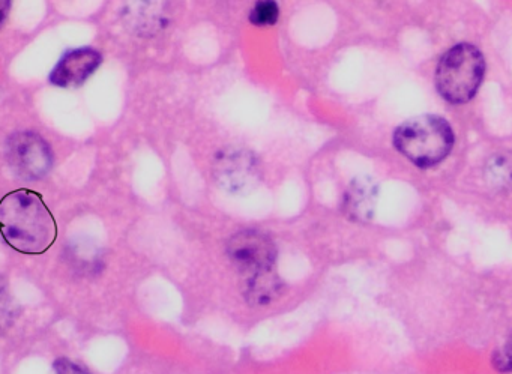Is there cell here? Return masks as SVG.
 Masks as SVG:
<instances>
[{
	"label": "cell",
	"instance_id": "cell-10",
	"mask_svg": "<svg viewBox=\"0 0 512 374\" xmlns=\"http://www.w3.org/2000/svg\"><path fill=\"white\" fill-rule=\"evenodd\" d=\"M280 17V8L275 2L266 0V2H257L250 13V22L256 26H272L278 22Z\"/></svg>",
	"mask_w": 512,
	"mask_h": 374
},
{
	"label": "cell",
	"instance_id": "cell-5",
	"mask_svg": "<svg viewBox=\"0 0 512 374\" xmlns=\"http://www.w3.org/2000/svg\"><path fill=\"white\" fill-rule=\"evenodd\" d=\"M11 170L25 181H37L52 167V151L38 134L16 133L7 140L5 149Z\"/></svg>",
	"mask_w": 512,
	"mask_h": 374
},
{
	"label": "cell",
	"instance_id": "cell-2",
	"mask_svg": "<svg viewBox=\"0 0 512 374\" xmlns=\"http://www.w3.org/2000/svg\"><path fill=\"white\" fill-rule=\"evenodd\" d=\"M394 145L416 166L433 167L448 157L454 146V133L439 116H418L397 128Z\"/></svg>",
	"mask_w": 512,
	"mask_h": 374
},
{
	"label": "cell",
	"instance_id": "cell-6",
	"mask_svg": "<svg viewBox=\"0 0 512 374\" xmlns=\"http://www.w3.org/2000/svg\"><path fill=\"white\" fill-rule=\"evenodd\" d=\"M212 175L223 190L233 194L253 191L260 181L256 157L244 149L229 148L215 155Z\"/></svg>",
	"mask_w": 512,
	"mask_h": 374
},
{
	"label": "cell",
	"instance_id": "cell-4",
	"mask_svg": "<svg viewBox=\"0 0 512 374\" xmlns=\"http://www.w3.org/2000/svg\"><path fill=\"white\" fill-rule=\"evenodd\" d=\"M227 253L233 265L247 280L274 271L277 260L274 241L259 230L236 233L227 245Z\"/></svg>",
	"mask_w": 512,
	"mask_h": 374
},
{
	"label": "cell",
	"instance_id": "cell-8",
	"mask_svg": "<svg viewBox=\"0 0 512 374\" xmlns=\"http://www.w3.org/2000/svg\"><path fill=\"white\" fill-rule=\"evenodd\" d=\"M283 289L280 277L275 271L250 278L245 284V298L253 305H265L274 301Z\"/></svg>",
	"mask_w": 512,
	"mask_h": 374
},
{
	"label": "cell",
	"instance_id": "cell-12",
	"mask_svg": "<svg viewBox=\"0 0 512 374\" xmlns=\"http://www.w3.org/2000/svg\"><path fill=\"white\" fill-rule=\"evenodd\" d=\"M494 364H496L497 370H512V340L500 352H497Z\"/></svg>",
	"mask_w": 512,
	"mask_h": 374
},
{
	"label": "cell",
	"instance_id": "cell-9",
	"mask_svg": "<svg viewBox=\"0 0 512 374\" xmlns=\"http://www.w3.org/2000/svg\"><path fill=\"white\" fill-rule=\"evenodd\" d=\"M374 191L370 182H353L344 200L347 215L355 220H367L373 212Z\"/></svg>",
	"mask_w": 512,
	"mask_h": 374
},
{
	"label": "cell",
	"instance_id": "cell-11",
	"mask_svg": "<svg viewBox=\"0 0 512 374\" xmlns=\"http://www.w3.org/2000/svg\"><path fill=\"white\" fill-rule=\"evenodd\" d=\"M53 371H55V374H91L82 365L67 358H59L53 364Z\"/></svg>",
	"mask_w": 512,
	"mask_h": 374
},
{
	"label": "cell",
	"instance_id": "cell-3",
	"mask_svg": "<svg viewBox=\"0 0 512 374\" xmlns=\"http://www.w3.org/2000/svg\"><path fill=\"white\" fill-rule=\"evenodd\" d=\"M484 73L482 53L472 44H458L448 50L437 65V91L448 103H467L478 92Z\"/></svg>",
	"mask_w": 512,
	"mask_h": 374
},
{
	"label": "cell",
	"instance_id": "cell-7",
	"mask_svg": "<svg viewBox=\"0 0 512 374\" xmlns=\"http://www.w3.org/2000/svg\"><path fill=\"white\" fill-rule=\"evenodd\" d=\"M101 61L103 58L97 50H73L56 65L50 74V82L59 88H77L98 70Z\"/></svg>",
	"mask_w": 512,
	"mask_h": 374
},
{
	"label": "cell",
	"instance_id": "cell-1",
	"mask_svg": "<svg viewBox=\"0 0 512 374\" xmlns=\"http://www.w3.org/2000/svg\"><path fill=\"white\" fill-rule=\"evenodd\" d=\"M0 229L10 247L20 253L41 254L52 247L58 229L40 194L17 190L0 205Z\"/></svg>",
	"mask_w": 512,
	"mask_h": 374
}]
</instances>
